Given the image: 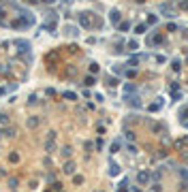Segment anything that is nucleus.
Listing matches in <instances>:
<instances>
[{
	"label": "nucleus",
	"mask_w": 188,
	"mask_h": 192,
	"mask_svg": "<svg viewBox=\"0 0 188 192\" xmlns=\"http://www.w3.org/2000/svg\"><path fill=\"white\" fill-rule=\"evenodd\" d=\"M64 173H68V175L75 173V164H73V162H66V164H64Z\"/></svg>",
	"instance_id": "7ed1b4c3"
},
{
	"label": "nucleus",
	"mask_w": 188,
	"mask_h": 192,
	"mask_svg": "<svg viewBox=\"0 0 188 192\" xmlns=\"http://www.w3.org/2000/svg\"><path fill=\"white\" fill-rule=\"evenodd\" d=\"M28 126H30V128H34V126H39V119H36V117H32V119H28Z\"/></svg>",
	"instance_id": "0eeeda50"
},
{
	"label": "nucleus",
	"mask_w": 188,
	"mask_h": 192,
	"mask_svg": "<svg viewBox=\"0 0 188 192\" xmlns=\"http://www.w3.org/2000/svg\"><path fill=\"white\" fill-rule=\"evenodd\" d=\"M137 179H139V184H148V181H150V173H148V171H141V173L137 175Z\"/></svg>",
	"instance_id": "f03ea898"
},
{
	"label": "nucleus",
	"mask_w": 188,
	"mask_h": 192,
	"mask_svg": "<svg viewBox=\"0 0 188 192\" xmlns=\"http://www.w3.org/2000/svg\"><path fill=\"white\" fill-rule=\"evenodd\" d=\"M137 192H139V190H137Z\"/></svg>",
	"instance_id": "2eb2a0df"
},
{
	"label": "nucleus",
	"mask_w": 188,
	"mask_h": 192,
	"mask_svg": "<svg viewBox=\"0 0 188 192\" xmlns=\"http://www.w3.org/2000/svg\"><path fill=\"white\" fill-rule=\"evenodd\" d=\"M109 173H111V175H118V173H120V166L111 162V169H109Z\"/></svg>",
	"instance_id": "39448f33"
},
{
	"label": "nucleus",
	"mask_w": 188,
	"mask_h": 192,
	"mask_svg": "<svg viewBox=\"0 0 188 192\" xmlns=\"http://www.w3.org/2000/svg\"><path fill=\"white\" fill-rule=\"evenodd\" d=\"M143 30H146V26H143V23H141V26H137V28H135V32H137V34H141Z\"/></svg>",
	"instance_id": "9b49d317"
},
{
	"label": "nucleus",
	"mask_w": 188,
	"mask_h": 192,
	"mask_svg": "<svg viewBox=\"0 0 188 192\" xmlns=\"http://www.w3.org/2000/svg\"><path fill=\"white\" fill-rule=\"evenodd\" d=\"M13 45L17 47L19 51H28V49H30V41H26V39H15Z\"/></svg>",
	"instance_id": "f257e3e1"
},
{
	"label": "nucleus",
	"mask_w": 188,
	"mask_h": 192,
	"mask_svg": "<svg viewBox=\"0 0 188 192\" xmlns=\"http://www.w3.org/2000/svg\"><path fill=\"white\" fill-rule=\"evenodd\" d=\"M66 32L75 36V34H77V28H75V26H66Z\"/></svg>",
	"instance_id": "6e6552de"
},
{
	"label": "nucleus",
	"mask_w": 188,
	"mask_h": 192,
	"mask_svg": "<svg viewBox=\"0 0 188 192\" xmlns=\"http://www.w3.org/2000/svg\"><path fill=\"white\" fill-rule=\"evenodd\" d=\"M128 47H130V49H137L139 45H137V41H130V43H128Z\"/></svg>",
	"instance_id": "f8f14e48"
},
{
	"label": "nucleus",
	"mask_w": 188,
	"mask_h": 192,
	"mask_svg": "<svg viewBox=\"0 0 188 192\" xmlns=\"http://www.w3.org/2000/svg\"><path fill=\"white\" fill-rule=\"evenodd\" d=\"M70 152H73L70 147H64V150H62V154H64V156H70Z\"/></svg>",
	"instance_id": "ddd939ff"
},
{
	"label": "nucleus",
	"mask_w": 188,
	"mask_h": 192,
	"mask_svg": "<svg viewBox=\"0 0 188 192\" xmlns=\"http://www.w3.org/2000/svg\"><path fill=\"white\" fill-rule=\"evenodd\" d=\"M118 150H120V141H115L113 145H111V152H118Z\"/></svg>",
	"instance_id": "9d476101"
},
{
	"label": "nucleus",
	"mask_w": 188,
	"mask_h": 192,
	"mask_svg": "<svg viewBox=\"0 0 188 192\" xmlns=\"http://www.w3.org/2000/svg\"><path fill=\"white\" fill-rule=\"evenodd\" d=\"M64 98H68V101H75V94H73V92H64Z\"/></svg>",
	"instance_id": "1a4fd4ad"
},
{
	"label": "nucleus",
	"mask_w": 188,
	"mask_h": 192,
	"mask_svg": "<svg viewBox=\"0 0 188 192\" xmlns=\"http://www.w3.org/2000/svg\"><path fill=\"white\" fill-rule=\"evenodd\" d=\"M180 115H182V117H186V115H188V109H182V111H180Z\"/></svg>",
	"instance_id": "4468645a"
},
{
	"label": "nucleus",
	"mask_w": 188,
	"mask_h": 192,
	"mask_svg": "<svg viewBox=\"0 0 188 192\" xmlns=\"http://www.w3.org/2000/svg\"><path fill=\"white\" fill-rule=\"evenodd\" d=\"M111 23H118V19H120V13H118V11H111Z\"/></svg>",
	"instance_id": "20e7f679"
},
{
	"label": "nucleus",
	"mask_w": 188,
	"mask_h": 192,
	"mask_svg": "<svg viewBox=\"0 0 188 192\" xmlns=\"http://www.w3.org/2000/svg\"><path fill=\"white\" fill-rule=\"evenodd\" d=\"M79 21H81V26H86V28H90V19H88L86 15H81V17H79Z\"/></svg>",
	"instance_id": "423d86ee"
}]
</instances>
